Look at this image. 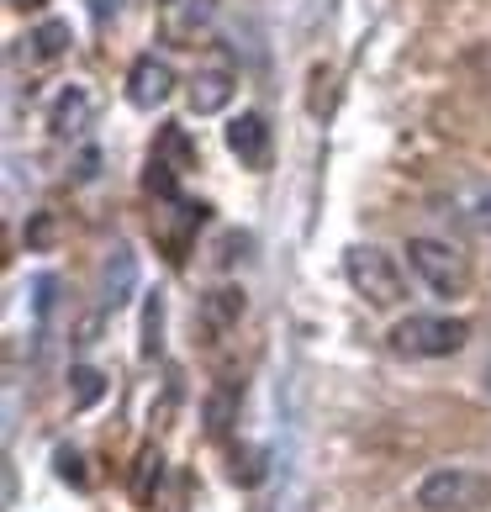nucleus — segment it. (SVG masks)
<instances>
[{
	"mask_svg": "<svg viewBox=\"0 0 491 512\" xmlns=\"http://www.w3.org/2000/svg\"><path fill=\"white\" fill-rule=\"evenodd\" d=\"M344 275H349V286L360 291L370 307H396V301L407 296L402 286V270H396V259L386 249H375V243H354V249L344 254Z\"/></svg>",
	"mask_w": 491,
	"mask_h": 512,
	"instance_id": "1",
	"label": "nucleus"
},
{
	"mask_svg": "<svg viewBox=\"0 0 491 512\" xmlns=\"http://www.w3.org/2000/svg\"><path fill=\"white\" fill-rule=\"evenodd\" d=\"M407 264L418 270L423 286L444 301L470 291V259L460 249H449L444 238H407Z\"/></svg>",
	"mask_w": 491,
	"mask_h": 512,
	"instance_id": "2",
	"label": "nucleus"
},
{
	"mask_svg": "<svg viewBox=\"0 0 491 512\" xmlns=\"http://www.w3.org/2000/svg\"><path fill=\"white\" fill-rule=\"evenodd\" d=\"M491 502V476L470 465H444L418 486V507L423 512H470Z\"/></svg>",
	"mask_w": 491,
	"mask_h": 512,
	"instance_id": "3",
	"label": "nucleus"
},
{
	"mask_svg": "<svg viewBox=\"0 0 491 512\" xmlns=\"http://www.w3.org/2000/svg\"><path fill=\"white\" fill-rule=\"evenodd\" d=\"M465 338H470V322L460 317H402L391 328V349L407 359H444V354H460Z\"/></svg>",
	"mask_w": 491,
	"mask_h": 512,
	"instance_id": "4",
	"label": "nucleus"
},
{
	"mask_svg": "<svg viewBox=\"0 0 491 512\" xmlns=\"http://www.w3.org/2000/svg\"><path fill=\"white\" fill-rule=\"evenodd\" d=\"M433 206H439V217H449L455 227L476 238H491V180L481 175H455L444 180L439 191H433Z\"/></svg>",
	"mask_w": 491,
	"mask_h": 512,
	"instance_id": "5",
	"label": "nucleus"
},
{
	"mask_svg": "<svg viewBox=\"0 0 491 512\" xmlns=\"http://www.w3.org/2000/svg\"><path fill=\"white\" fill-rule=\"evenodd\" d=\"M169 96H175V69H169L164 59H154V53H143V59L132 64V74H127V101L138 111H154Z\"/></svg>",
	"mask_w": 491,
	"mask_h": 512,
	"instance_id": "6",
	"label": "nucleus"
},
{
	"mask_svg": "<svg viewBox=\"0 0 491 512\" xmlns=\"http://www.w3.org/2000/svg\"><path fill=\"white\" fill-rule=\"evenodd\" d=\"M228 148L238 154V164L264 169V164H270V122H264L259 111H243V117H233V127H228Z\"/></svg>",
	"mask_w": 491,
	"mask_h": 512,
	"instance_id": "7",
	"label": "nucleus"
},
{
	"mask_svg": "<svg viewBox=\"0 0 491 512\" xmlns=\"http://www.w3.org/2000/svg\"><path fill=\"white\" fill-rule=\"evenodd\" d=\"M132 291H138V259L132 249H111V259L101 264V307H127Z\"/></svg>",
	"mask_w": 491,
	"mask_h": 512,
	"instance_id": "8",
	"label": "nucleus"
},
{
	"mask_svg": "<svg viewBox=\"0 0 491 512\" xmlns=\"http://www.w3.org/2000/svg\"><path fill=\"white\" fill-rule=\"evenodd\" d=\"M48 127H53V138H80V132L90 127V96L80 85H69L59 101H53L48 111Z\"/></svg>",
	"mask_w": 491,
	"mask_h": 512,
	"instance_id": "9",
	"label": "nucleus"
},
{
	"mask_svg": "<svg viewBox=\"0 0 491 512\" xmlns=\"http://www.w3.org/2000/svg\"><path fill=\"white\" fill-rule=\"evenodd\" d=\"M228 101H233V74L228 69H206L191 80V111L196 117H217Z\"/></svg>",
	"mask_w": 491,
	"mask_h": 512,
	"instance_id": "10",
	"label": "nucleus"
},
{
	"mask_svg": "<svg viewBox=\"0 0 491 512\" xmlns=\"http://www.w3.org/2000/svg\"><path fill=\"white\" fill-rule=\"evenodd\" d=\"M159 476H164V454H159V449H143V454H138V470H132V502H138V507L154 502Z\"/></svg>",
	"mask_w": 491,
	"mask_h": 512,
	"instance_id": "11",
	"label": "nucleus"
},
{
	"mask_svg": "<svg viewBox=\"0 0 491 512\" xmlns=\"http://www.w3.org/2000/svg\"><path fill=\"white\" fill-rule=\"evenodd\" d=\"M69 43H74L69 22H43V27L32 32V59L37 64H53V59H64V53H69Z\"/></svg>",
	"mask_w": 491,
	"mask_h": 512,
	"instance_id": "12",
	"label": "nucleus"
},
{
	"mask_svg": "<svg viewBox=\"0 0 491 512\" xmlns=\"http://www.w3.org/2000/svg\"><path fill=\"white\" fill-rule=\"evenodd\" d=\"M206 317H212L217 328H233L243 317V291H212L206 296Z\"/></svg>",
	"mask_w": 491,
	"mask_h": 512,
	"instance_id": "13",
	"label": "nucleus"
},
{
	"mask_svg": "<svg viewBox=\"0 0 491 512\" xmlns=\"http://www.w3.org/2000/svg\"><path fill=\"white\" fill-rule=\"evenodd\" d=\"M233 481L238 486H259L264 481V449H238L233 454Z\"/></svg>",
	"mask_w": 491,
	"mask_h": 512,
	"instance_id": "14",
	"label": "nucleus"
},
{
	"mask_svg": "<svg viewBox=\"0 0 491 512\" xmlns=\"http://www.w3.org/2000/svg\"><path fill=\"white\" fill-rule=\"evenodd\" d=\"M69 381H74V407H90V402H96V396L106 391L96 370H74V375H69Z\"/></svg>",
	"mask_w": 491,
	"mask_h": 512,
	"instance_id": "15",
	"label": "nucleus"
},
{
	"mask_svg": "<svg viewBox=\"0 0 491 512\" xmlns=\"http://www.w3.org/2000/svg\"><path fill=\"white\" fill-rule=\"evenodd\" d=\"M53 465H59V476L74 481V486H85V481H90V476H85V460H80L74 449H59V454H53Z\"/></svg>",
	"mask_w": 491,
	"mask_h": 512,
	"instance_id": "16",
	"label": "nucleus"
},
{
	"mask_svg": "<svg viewBox=\"0 0 491 512\" xmlns=\"http://www.w3.org/2000/svg\"><path fill=\"white\" fill-rule=\"evenodd\" d=\"M143 354L154 359L159 354V301L148 307V317H143Z\"/></svg>",
	"mask_w": 491,
	"mask_h": 512,
	"instance_id": "17",
	"label": "nucleus"
},
{
	"mask_svg": "<svg viewBox=\"0 0 491 512\" xmlns=\"http://www.w3.org/2000/svg\"><path fill=\"white\" fill-rule=\"evenodd\" d=\"M90 11H96L101 22H106V16H117V0H90Z\"/></svg>",
	"mask_w": 491,
	"mask_h": 512,
	"instance_id": "18",
	"label": "nucleus"
},
{
	"mask_svg": "<svg viewBox=\"0 0 491 512\" xmlns=\"http://www.w3.org/2000/svg\"><path fill=\"white\" fill-rule=\"evenodd\" d=\"M486 391H491V365H486Z\"/></svg>",
	"mask_w": 491,
	"mask_h": 512,
	"instance_id": "19",
	"label": "nucleus"
}]
</instances>
